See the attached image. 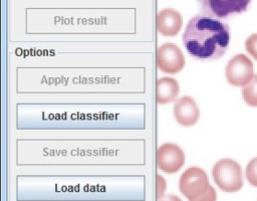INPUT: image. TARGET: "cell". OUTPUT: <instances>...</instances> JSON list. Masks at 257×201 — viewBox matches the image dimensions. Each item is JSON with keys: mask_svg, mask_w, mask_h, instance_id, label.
Wrapping results in <instances>:
<instances>
[{"mask_svg": "<svg viewBox=\"0 0 257 201\" xmlns=\"http://www.w3.org/2000/svg\"><path fill=\"white\" fill-rule=\"evenodd\" d=\"M225 76L233 86H245L254 77L253 62L245 54L233 56L225 68Z\"/></svg>", "mask_w": 257, "mask_h": 201, "instance_id": "cell-5", "label": "cell"}, {"mask_svg": "<svg viewBox=\"0 0 257 201\" xmlns=\"http://www.w3.org/2000/svg\"><path fill=\"white\" fill-rule=\"evenodd\" d=\"M156 63L164 73L176 74L185 67L186 60L183 51L177 44L167 42L157 48Z\"/></svg>", "mask_w": 257, "mask_h": 201, "instance_id": "cell-4", "label": "cell"}, {"mask_svg": "<svg viewBox=\"0 0 257 201\" xmlns=\"http://www.w3.org/2000/svg\"><path fill=\"white\" fill-rule=\"evenodd\" d=\"M245 176L247 181L254 187H257V157L249 161L246 166Z\"/></svg>", "mask_w": 257, "mask_h": 201, "instance_id": "cell-12", "label": "cell"}, {"mask_svg": "<svg viewBox=\"0 0 257 201\" xmlns=\"http://www.w3.org/2000/svg\"><path fill=\"white\" fill-rule=\"evenodd\" d=\"M242 96L245 103L251 107H257V74L242 88Z\"/></svg>", "mask_w": 257, "mask_h": 201, "instance_id": "cell-11", "label": "cell"}, {"mask_svg": "<svg viewBox=\"0 0 257 201\" xmlns=\"http://www.w3.org/2000/svg\"><path fill=\"white\" fill-rule=\"evenodd\" d=\"M183 26V17L181 13L173 8H164L157 13L156 27L157 31L165 37L176 36Z\"/></svg>", "mask_w": 257, "mask_h": 201, "instance_id": "cell-9", "label": "cell"}, {"mask_svg": "<svg viewBox=\"0 0 257 201\" xmlns=\"http://www.w3.org/2000/svg\"><path fill=\"white\" fill-rule=\"evenodd\" d=\"M230 36L227 23L206 13H200L188 21L182 40L191 56L198 60L210 61L226 53Z\"/></svg>", "mask_w": 257, "mask_h": 201, "instance_id": "cell-1", "label": "cell"}, {"mask_svg": "<svg viewBox=\"0 0 257 201\" xmlns=\"http://www.w3.org/2000/svg\"><path fill=\"white\" fill-rule=\"evenodd\" d=\"M203 13L215 18H226L245 12L251 0H197Z\"/></svg>", "mask_w": 257, "mask_h": 201, "instance_id": "cell-7", "label": "cell"}, {"mask_svg": "<svg viewBox=\"0 0 257 201\" xmlns=\"http://www.w3.org/2000/svg\"><path fill=\"white\" fill-rule=\"evenodd\" d=\"M216 200H217V193L212 185L210 186L208 191L202 196L194 199H189V201H216Z\"/></svg>", "mask_w": 257, "mask_h": 201, "instance_id": "cell-14", "label": "cell"}, {"mask_svg": "<svg viewBox=\"0 0 257 201\" xmlns=\"http://www.w3.org/2000/svg\"><path fill=\"white\" fill-rule=\"evenodd\" d=\"M158 201H183L182 199H180L178 196L174 195V194H168L164 197H162L160 200Z\"/></svg>", "mask_w": 257, "mask_h": 201, "instance_id": "cell-15", "label": "cell"}, {"mask_svg": "<svg viewBox=\"0 0 257 201\" xmlns=\"http://www.w3.org/2000/svg\"><path fill=\"white\" fill-rule=\"evenodd\" d=\"M210 186L207 173L197 166L186 169L179 179V190L188 200L202 196Z\"/></svg>", "mask_w": 257, "mask_h": 201, "instance_id": "cell-3", "label": "cell"}, {"mask_svg": "<svg viewBox=\"0 0 257 201\" xmlns=\"http://www.w3.org/2000/svg\"><path fill=\"white\" fill-rule=\"evenodd\" d=\"M180 85L176 78L161 77L156 81V100L159 105H167L177 99Z\"/></svg>", "mask_w": 257, "mask_h": 201, "instance_id": "cell-10", "label": "cell"}, {"mask_svg": "<svg viewBox=\"0 0 257 201\" xmlns=\"http://www.w3.org/2000/svg\"><path fill=\"white\" fill-rule=\"evenodd\" d=\"M173 112L175 120L183 127L194 126L200 118L199 107L190 95H183L178 98L174 104Z\"/></svg>", "mask_w": 257, "mask_h": 201, "instance_id": "cell-8", "label": "cell"}, {"mask_svg": "<svg viewBox=\"0 0 257 201\" xmlns=\"http://www.w3.org/2000/svg\"><path fill=\"white\" fill-rule=\"evenodd\" d=\"M246 51L257 60V33L250 35L245 41Z\"/></svg>", "mask_w": 257, "mask_h": 201, "instance_id": "cell-13", "label": "cell"}, {"mask_svg": "<svg viewBox=\"0 0 257 201\" xmlns=\"http://www.w3.org/2000/svg\"><path fill=\"white\" fill-rule=\"evenodd\" d=\"M185 161L186 157L183 149L175 143H165L157 150V166L164 173H177L184 166Z\"/></svg>", "mask_w": 257, "mask_h": 201, "instance_id": "cell-6", "label": "cell"}, {"mask_svg": "<svg viewBox=\"0 0 257 201\" xmlns=\"http://www.w3.org/2000/svg\"><path fill=\"white\" fill-rule=\"evenodd\" d=\"M212 176L217 186L225 192H237L243 186L241 166L232 159L219 160L213 166Z\"/></svg>", "mask_w": 257, "mask_h": 201, "instance_id": "cell-2", "label": "cell"}]
</instances>
